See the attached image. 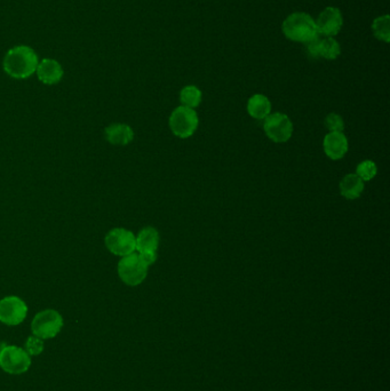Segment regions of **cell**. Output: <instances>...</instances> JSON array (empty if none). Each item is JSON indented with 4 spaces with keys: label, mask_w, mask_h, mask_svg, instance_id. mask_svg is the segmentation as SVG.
<instances>
[{
    "label": "cell",
    "mask_w": 390,
    "mask_h": 391,
    "mask_svg": "<svg viewBox=\"0 0 390 391\" xmlns=\"http://www.w3.org/2000/svg\"><path fill=\"white\" fill-rule=\"evenodd\" d=\"M39 58L34 49L27 45L13 47L4 58L3 68L14 79H27L36 74Z\"/></svg>",
    "instance_id": "1"
},
{
    "label": "cell",
    "mask_w": 390,
    "mask_h": 391,
    "mask_svg": "<svg viewBox=\"0 0 390 391\" xmlns=\"http://www.w3.org/2000/svg\"><path fill=\"white\" fill-rule=\"evenodd\" d=\"M282 31L287 39L294 43H309L318 34L315 19L304 12L290 14L283 21Z\"/></svg>",
    "instance_id": "2"
},
{
    "label": "cell",
    "mask_w": 390,
    "mask_h": 391,
    "mask_svg": "<svg viewBox=\"0 0 390 391\" xmlns=\"http://www.w3.org/2000/svg\"><path fill=\"white\" fill-rule=\"evenodd\" d=\"M148 268L145 261L142 260L140 254H129L123 257L118 262L117 272L120 281L129 286H138L147 278Z\"/></svg>",
    "instance_id": "3"
},
{
    "label": "cell",
    "mask_w": 390,
    "mask_h": 391,
    "mask_svg": "<svg viewBox=\"0 0 390 391\" xmlns=\"http://www.w3.org/2000/svg\"><path fill=\"white\" fill-rule=\"evenodd\" d=\"M63 325L65 321L59 312L54 309H46L34 316L31 323V330L34 335L40 339H53L61 332Z\"/></svg>",
    "instance_id": "4"
},
{
    "label": "cell",
    "mask_w": 390,
    "mask_h": 391,
    "mask_svg": "<svg viewBox=\"0 0 390 391\" xmlns=\"http://www.w3.org/2000/svg\"><path fill=\"white\" fill-rule=\"evenodd\" d=\"M198 115L194 109L190 108H176L169 116V125L173 134L180 139H188L195 134L198 129Z\"/></svg>",
    "instance_id": "5"
},
{
    "label": "cell",
    "mask_w": 390,
    "mask_h": 391,
    "mask_svg": "<svg viewBox=\"0 0 390 391\" xmlns=\"http://www.w3.org/2000/svg\"><path fill=\"white\" fill-rule=\"evenodd\" d=\"M31 356L18 345H6L0 352V367L8 374L19 376L30 368Z\"/></svg>",
    "instance_id": "6"
},
{
    "label": "cell",
    "mask_w": 390,
    "mask_h": 391,
    "mask_svg": "<svg viewBox=\"0 0 390 391\" xmlns=\"http://www.w3.org/2000/svg\"><path fill=\"white\" fill-rule=\"evenodd\" d=\"M105 248L116 257H126L136 251V235L125 228H115L105 235Z\"/></svg>",
    "instance_id": "7"
},
{
    "label": "cell",
    "mask_w": 390,
    "mask_h": 391,
    "mask_svg": "<svg viewBox=\"0 0 390 391\" xmlns=\"http://www.w3.org/2000/svg\"><path fill=\"white\" fill-rule=\"evenodd\" d=\"M264 129L275 143H285L292 138L293 124L285 113H271L264 120Z\"/></svg>",
    "instance_id": "8"
},
{
    "label": "cell",
    "mask_w": 390,
    "mask_h": 391,
    "mask_svg": "<svg viewBox=\"0 0 390 391\" xmlns=\"http://www.w3.org/2000/svg\"><path fill=\"white\" fill-rule=\"evenodd\" d=\"M28 306L21 297L11 295L0 300V321L8 326H16L25 321Z\"/></svg>",
    "instance_id": "9"
},
{
    "label": "cell",
    "mask_w": 390,
    "mask_h": 391,
    "mask_svg": "<svg viewBox=\"0 0 390 391\" xmlns=\"http://www.w3.org/2000/svg\"><path fill=\"white\" fill-rule=\"evenodd\" d=\"M307 49L308 56L313 58H325V60H335L342 54V46L334 37H325L317 34L316 37L309 43L304 44Z\"/></svg>",
    "instance_id": "10"
},
{
    "label": "cell",
    "mask_w": 390,
    "mask_h": 391,
    "mask_svg": "<svg viewBox=\"0 0 390 391\" xmlns=\"http://www.w3.org/2000/svg\"><path fill=\"white\" fill-rule=\"evenodd\" d=\"M315 22L318 34L335 37L344 27V16L338 7L329 6L320 13Z\"/></svg>",
    "instance_id": "11"
},
{
    "label": "cell",
    "mask_w": 390,
    "mask_h": 391,
    "mask_svg": "<svg viewBox=\"0 0 390 391\" xmlns=\"http://www.w3.org/2000/svg\"><path fill=\"white\" fill-rule=\"evenodd\" d=\"M36 75H37L40 83H43L44 85L52 86L61 82L62 78L65 76V71L59 61H56L54 58H43L38 63Z\"/></svg>",
    "instance_id": "12"
},
{
    "label": "cell",
    "mask_w": 390,
    "mask_h": 391,
    "mask_svg": "<svg viewBox=\"0 0 390 391\" xmlns=\"http://www.w3.org/2000/svg\"><path fill=\"white\" fill-rule=\"evenodd\" d=\"M323 148L326 156L332 160L342 159L346 156L349 148L347 136L342 132H330L323 141Z\"/></svg>",
    "instance_id": "13"
},
{
    "label": "cell",
    "mask_w": 390,
    "mask_h": 391,
    "mask_svg": "<svg viewBox=\"0 0 390 391\" xmlns=\"http://www.w3.org/2000/svg\"><path fill=\"white\" fill-rule=\"evenodd\" d=\"M105 139L108 142L114 146H127L134 139V131L127 124H111L105 131Z\"/></svg>",
    "instance_id": "14"
},
{
    "label": "cell",
    "mask_w": 390,
    "mask_h": 391,
    "mask_svg": "<svg viewBox=\"0 0 390 391\" xmlns=\"http://www.w3.org/2000/svg\"><path fill=\"white\" fill-rule=\"evenodd\" d=\"M138 253L157 252L160 246V233L154 226H145L136 236Z\"/></svg>",
    "instance_id": "15"
},
{
    "label": "cell",
    "mask_w": 390,
    "mask_h": 391,
    "mask_svg": "<svg viewBox=\"0 0 390 391\" xmlns=\"http://www.w3.org/2000/svg\"><path fill=\"white\" fill-rule=\"evenodd\" d=\"M247 113L254 120H266L271 113V100L266 95H253L247 102Z\"/></svg>",
    "instance_id": "16"
},
{
    "label": "cell",
    "mask_w": 390,
    "mask_h": 391,
    "mask_svg": "<svg viewBox=\"0 0 390 391\" xmlns=\"http://www.w3.org/2000/svg\"><path fill=\"white\" fill-rule=\"evenodd\" d=\"M364 190V181L357 174H347L340 182V193L344 198L357 199Z\"/></svg>",
    "instance_id": "17"
},
{
    "label": "cell",
    "mask_w": 390,
    "mask_h": 391,
    "mask_svg": "<svg viewBox=\"0 0 390 391\" xmlns=\"http://www.w3.org/2000/svg\"><path fill=\"white\" fill-rule=\"evenodd\" d=\"M372 32L377 39L388 44L390 41V18L388 14L378 16L372 22Z\"/></svg>",
    "instance_id": "18"
},
{
    "label": "cell",
    "mask_w": 390,
    "mask_h": 391,
    "mask_svg": "<svg viewBox=\"0 0 390 391\" xmlns=\"http://www.w3.org/2000/svg\"><path fill=\"white\" fill-rule=\"evenodd\" d=\"M202 98H203L202 91L195 85L186 86L180 92V101H181L182 105L190 108V109L200 107Z\"/></svg>",
    "instance_id": "19"
},
{
    "label": "cell",
    "mask_w": 390,
    "mask_h": 391,
    "mask_svg": "<svg viewBox=\"0 0 390 391\" xmlns=\"http://www.w3.org/2000/svg\"><path fill=\"white\" fill-rule=\"evenodd\" d=\"M377 173H378V168H377L375 162H372V160H364V162L358 164L356 168V174L363 181H371L377 175Z\"/></svg>",
    "instance_id": "20"
},
{
    "label": "cell",
    "mask_w": 390,
    "mask_h": 391,
    "mask_svg": "<svg viewBox=\"0 0 390 391\" xmlns=\"http://www.w3.org/2000/svg\"><path fill=\"white\" fill-rule=\"evenodd\" d=\"M25 350L28 352L30 356H38L41 354L44 350V341L38 336H29L25 341Z\"/></svg>",
    "instance_id": "21"
},
{
    "label": "cell",
    "mask_w": 390,
    "mask_h": 391,
    "mask_svg": "<svg viewBox=\"0 0 390 391\" xmlns=\"http://www.w3.org/2000/svg\"><path fill=\"white\" fill-rule=\"evenodd\" d=\"M325 126L330 132H342L344 129V122L342 116L337 113H330L326 117Z\"/></svg>",
    "instance_id": "22"
},
{
    "label": "cell",
    "mask_w": 390,
    "mask_h": 391,
    "mask_svg": "<svg viewBox=\"0 0 390 391\" xmlns=\"http://www.w3.org/2000/svg\"><path fill=\"white\" fill-rule=\"evenodd\" d=\"M142 260L145 261L148 267L154 264L157 261V252H147V253H138Z\"/></svg>",
    "instance_id": "23"
}]
</instances>
